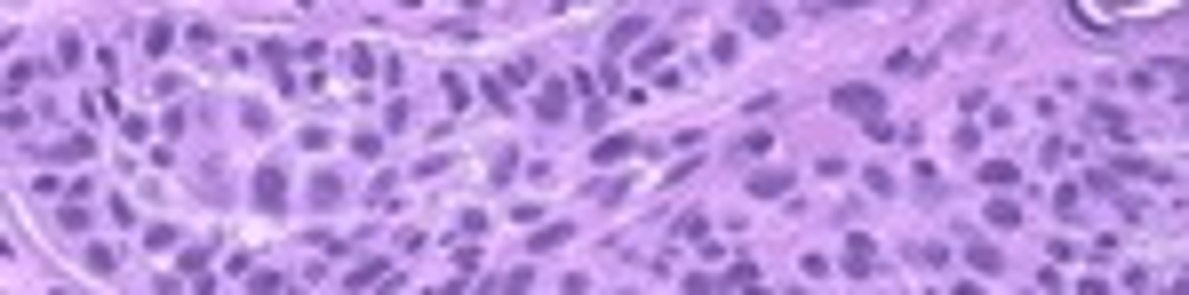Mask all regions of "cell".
<instances>
[{"label": "cell", "instance_id": "obj_2", "mask_svg": "<svg viewBox=\"0 0 1189 295\" xmlns=\"http://www.w3.org/2000/svg\"><path fill=\"white\" fill-rule=\"evenodd\" d=\"M256 200H264V208H280V200H287V183H280V168H264V176H256Z\"/></svg>", "mask_w": 1189, "mask_h": 295}, {"label": "cell", "instance_id": "obj_1", "mask_svg": "<svg viewBox=\"0 0 1189 295\" xmlns=\"http://www.w3.org/2000/svg\"><path fill=\"white\" fill-rule=\"evenodd\" d=\"M847 272H854V280H870V272H878V247H870V239H854V247H847Z\"/></svg>", "mask_w": 1189, "mask_h": 295}]
</instances>
